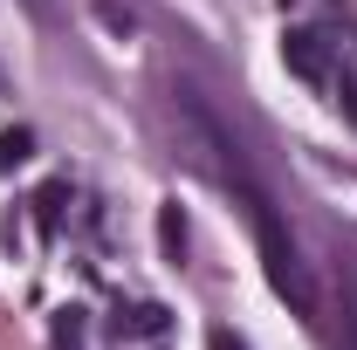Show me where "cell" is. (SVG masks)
<instances>
[{"label":"cell","mask_w":357,"mask_h":350,"mask_svg":"<svg viewBox=\"0 0 357 350\" xmlns=\"http://www.w3.org/2000/svg\"><path fill=\"white\" fill-rule=\"evenodd\" d=\"M330 89H337V110L357 124V76H330Z\"/></svg>","instance_id":"obj_9"},{"label":"cell","mask_w":357,"mask_h":350,"mask_svg":"<svg viewBox=\"0 0 357 350\" xmlns=\"http://www.w3.org/2000/svg\"><path fill=\"white\" fill-rule=\"evenodd\" d=\"M248 213H255V241H261V268H268V289H275L282 303L296 309V316H316V296H310V268L296 261V241H289V227L275 220L268 192H255V199H248Z\"/></svg>","instance_id":"obj_2"},{"label":"cell","mask_w":357,"mask_h":350,"mask_svg":"<svg viewBox=\"0 0 357 350\" xmlns=\"http://www.w3.org/2000/svg\"><path fill=\"white\" fill-rule=\"evenodd\" d=\"M131 330H137V337H165V330H172V309H165V303H137L131 309Z\"/></svg>","instance_id":"obj_7"},{"label":"cell","mask_w":357,"mask_h":350,"mask_svg":"<svg viewBox=\"0 0 357 350\" xmlns=\"http://www.w3.org/2000/svg\"><path fill=\"white\" fill-rule=\"evenodd\" d=\"M337 282H344V330H337V350H357V248L337 254Z\"/></svg>","instance_id":"obj_4"},{"label":"cell","mask_w":357,"mask_h":350,"mask_svg":"<svg viewBox=\"0 0 357 350\" xmlns=\"http://www.w3.org/2000/svg\"><path fill=\"white\" fill-rule=\"evenodd\" d=\"M282 62L303 76V83H330V48L316 28H282Z\"/></svg>","instance_id":"obj_3"},{"label":"cell","mask_w":357,"mask_h":350,"mask_svg":"<svg viewBox=\"0 0 357 350\" xmlns=\"http://www.w3.org/2000/svg\"><path fill=\"white\" fill-rule=\"evenodd\" d=\"M158 248H165V261H185V213L178 206H158Z\"/></svg>","instance_id":"obj_5"},{"label":"cell","mask_w":357,"mask_h":350,"mask_svg":"<svg viewBox=\"0 0 357 350\" xmlns=\"http://www.w3.org/2000/svg\"><path fill=\"white\" fill-rule=\"evenodd\" d=\"M172 117H178V131H185V144H192V158L220 178V185H234L241 199H255V192H261L255 172H248V158H241V144L227 137V124L199 103V96H192V89H178V96H172Z\"/></svg>","instance_id":"obj_1"},{"label":"cell","mask_w":357,"mask_h":350,"mask_svg":"<svg viewBox=\"0 0 357 350\" xmlns=\"http://www.w3.org/2000/svg\"><path fill=\"white\" fill-rule=\"evenodd\" d=\"M35 151V131H0V165H21Z\"/></svg>","instance_id":"obj_8"},{"label":"cell","mask_w":357,"mask_h":350,"mask_svg":"<svg viewBox=\"0 0 357 350\" xmlns=\"http://www.w3.org/2000/svg\"><path fill=\"white\" fill-rule=\"evenodd\" d=\"M62 199H69V185H62V178L35 192V220H42V234H55V227H62Z\"/></svg>","instance_id":"obj_6"},{"label":"cell","mask_w":357,"mask_h":350,"mask_svg":"<svg viewBox=\"0 0 357 350\" xmlns=\"http://www.w3.org/2000/svg\"><path fill=\"white\" fill-rule=\"evenodd\" d=\"M206 350H241V337H234V330H213V337H206Z\"/></svg>","instance_id":"obj_10"}]
</instances>
